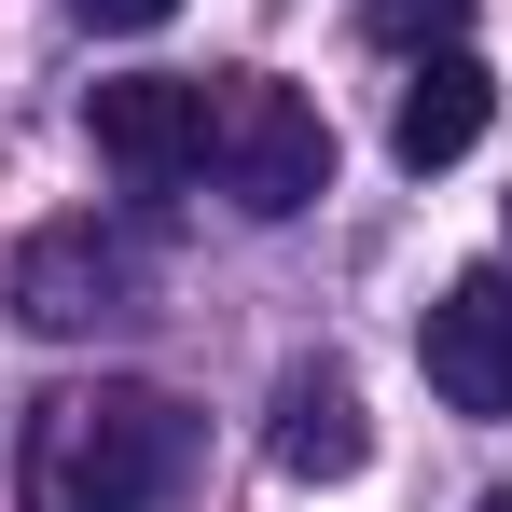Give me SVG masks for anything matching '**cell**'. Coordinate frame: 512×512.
<instances>
[{
  "instance_id": "5",
  "label": "cell",
  "mask_w": 512,
  "mask_h": 512,
  "mask_svg": "<svg viewBox=\"0 0 512 512\" xmlns=\"http://www.w3.org/2000/svg\"><path fill=\"white\" fill-rule=\"evenodd\" d=\"M416 360H429V388H443L457 416H512V277L499 263L457 277V291L416 319Z\"/></svg>"
},
{
  "instance_id": "1",
  "label": "cell",
  "mask_w": 512,
  "mask_h": 512,
  "mask_svg": "<svg viewBox=\"0 0 512 512\" xmlns=\"http://www.w3.org/2000/svg\"><path fill=\"white\" fill-rule=\"evenodd\" d=\"M180 471H194V416L167 388H56L28 402V443H14V512H167Z\"/></svg>"
},
{
  "instance_id": "7",
  "label": "cell",
  "mask_w": 512,
  "mask_h": 512,
  "mask_svg": "<svg viewBox=\"0 0 512 512\" xmlns=\"http://www.w3.org/2000/svg\"><path fill=\"white\" fill-rule=\"evenodd\" d=\"M360 457H374V429H360V388H346L333 360L277 374V471H291V485H346Z\"/></svg>"
},
{
  "instance_id": "10",
  "label": "cell",
  "mask_w": 512,
  "mask_h": 512,
  "mask_svg": "<svg viewBox=\"0 0 512 512\" xmlns=\"http://www.w3.org/2000/svg\"><path fill=\"white\" fill-rule=\"evenodd\" d=\"M485 512H512V499H485Z\"/></svg>"
},
{
  "instance_id": "2",
  "label": "cell",
  "mask_w": 512,
  "mask_h": 512,
  "mask_svg": "<svg viewBox=\"0 0 512 512\" xmlns=\"http://www.w3.org/2000/svg\"><path fill=\"white\" fill-rule=\"evenodd\" d=\"M208 167H222V194H236L250 222H291V208L333 194V125H319V97L236 70V84L208 97Z\"/></svg>"
},
{
  "instance_id": "8",
  "label": "cell",
  "mask_w": 512,
  "mask_h": 512,
  "mask_svg": "<svg viewBox=\"0 0 512 512\" xmlns=\"http://www.w3.org/2000/svg\"><path fill=\"white\" fill-rule=\"evenodd\" d=\"M457 28H471V0H374V42H402V56H443V42H457Z\"/></svg>"
},
{
  "instance_id": "6",
  "label": "cell",
  "mask_w": 512,
  "mask_h": 512,
  "mask_svg": "<svg viewBox=\"0 0 512 512\" xmlns=\"http://www.w3.org/2000/svg\"><path fill=\"white\" fill-rule=\"evenodd\" d=\"M485 111H499L485 56H471V42H443V56H416V84H402V111H388V153L429 180V167H457V153L485 139Z\"/></svg>"
},
{
  "instance_id": "9",
  "label": "cell",
  "mask_w": 512,
  "mask_h": 512,
  "mask_svg": "<svg viewBox=\"0 0 512 512\" xmlns=\"http://www.w3.org/2000/svg\"><path fill=\"white\" fill-rule=\"evenodd\" d=\"M70 14H84V28H167L180 0H70Z\"/></svg>"
},
{
  "instance_id": "4",
  "label": "cell",
  "mask_w": 512,
  "mask_h": 512,
  "mask_svg": "<svg viewBox=\"0 0 512 512\" xmlns=\"http://www.w3.org/2000/svg\"><path fill=\"white\" fill-rule=\"evenodd\" d=\"M84 139L111 180H139V194H167V180L208 167V84H180V70H125V84L84 97Z\"/></svg>"
},
{
  "instance_id": "3",
  "label": "cell",
  "mask_w": 512,
  "mask_h": 512,
  "mask_svg": "<svg viewBox=\"0 0 512 512\" xmlns=\"http://www.w3.org/2000/svg\"><path fill=\"white\" fill-rule=\"evenodd\" d=\"M153 291V250L125 236V222H42L28 250H14V319L28 333H97V319H125Z\"/></svg>"
}]
</instances>
